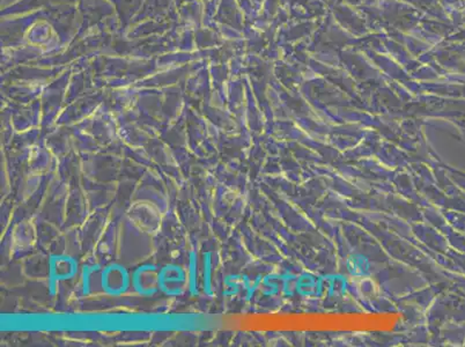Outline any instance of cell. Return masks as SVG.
<instances>
[{"label": "cell", "instance_id": "cell-6", "mask_svg": "<svg viewBox=\"0 0 465 347\" xmlns=\"http://www.w3.org/2000/svg\"><path fill=\"white\" fill-rule=\"evenodd\" d=\"M211 269H210V256L205 253L204 258V291L206 294H212L211 293Z\"/></svg>", "mask_w": 465, "mask_h": 347}, {"label": "cell", "instance_id": "cell-7", "mask_svg": "<svg viewBox=\"0 0 465 347\" xmlns=\"http://www.w3.org/2000/svg\"><path fill=\"white\" fill-rule=\"evenodd\" d=\"M94 269H89V268H86V266H85L84 268V278H83V292H84V294L86 295L89 293V279H91V277H92V271Z\"/></svg>", "mask_w": 465, "mask_h": 347}, {"label": "cell", "instance_id": "cell-1", "mask_svg": "<svg viewBox=\"0 0 465 347\" xmlns=\"http://www.w3.org/2000/svg\"><path fill=\"white\" fill-rule=\"evenodd\" d=\"M131 283L129 272L122 265L111 264L107 266L101 275V287L111 296H119L129 289Z\"/></svg>", "mask_w": 465, "mask_h": 347}, {"label": "cell", "instance_id": "cell-5", "mask_svg": "<svg viewBox=\"0 0 465 347\" xmlns=\"http://www.w3.org/2000/svg\"><path fill=\"white\" fill-rule=\"evenodd\" d=\"M188 284H189V291L192 295L198 294V289H197V256L195 251L190 253V263H189V271H188Z\"/></svg>", "mask_w": 465, "mask_h": 347}, {"label": "cell", "instance_id": "cell-3", "mask_svg": "<svg viewBox=\"0 0 465 347\" xmlns=\"http://www.w3.org/2000/svg\"><path fill=\"white\" fill-rule=\"evenodd\" d=\"M132 287L139 295L152 296L159 291V272L154 265L146 264L134 270Z\"/></svg>", "mask_w": 465, "mask_h": 347}, {"label": "cell", "instance_id": "cell-2", "mask_svg": "<svg viewBox=\"0 0 465 347\" xmlns=\"http://www.w3.org/2000/svg\"><path fill=\"white\" fill-rule=\"evenodd\" d=\"M187 273L178 265H166L159 272V291L168 296H178L184 291Z\"/></svg>", "mask_w": 465, "mask_h": 347}, {"label": "cell", "instance_id": "cell-4", "mask_svg": "<svg viewBox=\"0 0 465 347\" xmlns=\"http://www.w3.org/2000/svg\"><path fill=\"white\" fill-rule=\"evenodd\" d=\"M78 264L73 258L67 256H52L50 259L49 266V279H50V292L55 294V286L60 280L71 279L76 273Z\"/></svg>", "mask_w": 465, "mask_h": 347}]
</instances>
